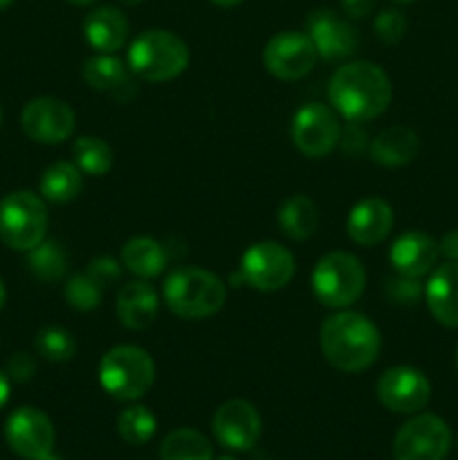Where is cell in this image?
I'll use <instances>...</instances> for the list:
<instances>
[{"label":"cell","instance_id":"cell-1","mask_svg":"<svg viewBox=\"0 0 458 460\" xmlns=\"http://www.w3.org/2000/svg\"><path fill=\"white\" fill-rule=\"evenodd\" d=\"M332 108L350 124L380 117L393 99L389 75L377 63L353 61L341 66L328 84Z\"/></svg>","mask_w":458,"mask_h":460},{"label":"cell","instance_id":"cell-2","mask_svg":"<svg viewBox=\"0 0 458 460\" xmlns=\"http://www.w3.org/2000/svg\"><path fill=\"white\" fill-rule=\"evenodd\" d=\"M319 344L323 358L332 368L344 373H362L375 364L382 349V337L366 314L341 310L321 323Z\"/></svg>","mask_w":458,"mask_h":460},{"label":"cell","instance_id":"cell-3","mask_svg":"<svg viewBox=\"0 0 458 460\" xmlns=\"http://www.w3.org/2000/svg\"><path fill=\"white\" fill-rule=\"evenodd\" d=\"M164 301L180 319H207L227 301V286L202 268H178L166 277Z\"/></svg>","mask_w":458,"mask_h":460},{"label":"cell","instance_id":"cell-4","mask_svg":"<svg viewBox=\"0 0 458 460\" xmlns=\"http://www.w3.org/2000/svg\"><path fill=\"white\" fill-rule=\"evenodd\" d=\"M189 66V48L169 30H146L130 43L128 67L144 81H171Z\"/></svg>","mask_w":458,"mask_h":460},{"label":"cell","instance_id":"cell-5","mask_svg":"<svg viewBox=\"0 0 458 460\" xmlns=\"http://www.w3.org/2000/svg\"><path fill=\"white\" fill-rule=\"evenodd\" d=\"M155 382V362L139 346H115L99 362V385L110 398L133 402Z\"/></svg>","mask_w":458,"mask_h":460},{"label":"cell","instance_id":"cell-6","mask_svg":"<svg viewBox=\"0 0 458 460\" xmlns=\"http://www.w3.org/2000/svg\"><path fill=\"white\" fill-rule=\"evenodd\" d=\"M313 292L326 308L346 310L362 296L366 272L357 256L348 252H330L321 256L313 270Z\"/></svg>","mask_w":458,"mask_h":460},{"label":"cell","instance_id":"cell-7","mask_svg":"<svg viewBox=\"0 0 458 460\" xmlns=\"http://www.w3.org/2000/svg\"><path fill=\"white\" fill-rule=\"evenodd\" d=\"M48 207L31 191H13L0 200V241L16 252H30L45 241Z\"/></svg>","mask_w":458,"mask_h":460},{"label":"cell","instance_id":"cell-8","mask_svg":"<svg viewBox=\"0 0 458 460\" xmlns=\"http://www.w3.org/2000/svg\"><path fill=\"white\" fill-rule=\"evenodd\" d=\"M452 447V431L443 418L420 413L398 429L393 438L395 460H445Z\"/></svg>","mask_w":458,"mask_h":460},{"label":"cell","instance_id":"cell-9","mask_svg":"<svg viewBox=\"0 0 458 460\" xmlns=\"http://www.w3.org/2000/svg\"><path fill=\"white\" fill-rule=\"evenodd\" d=\"M241 274L259 292H277L295 277V256L274 241L254 243L241 259Z\"/></svg>","mask_w":458,"mask_h":460},{"label":"cell","instance_id":"cell-10","mask_svg":"<svg viewBox=\"0 0 458 460\" xmlns=\"http://www.w3.org/2000/svg\"><path fill=\"white\" fill-rule=\"evenodd\" d=\"M341 139L335 108L326 103H305L292 119V142L305 157H326Z\"/></svg>","mask_w":458,"mask_h":460},{"label":"cell","instance_id":"cell-11","mask_svg":"<svg viewBox=\"0 0 458 460\" xmlns=\"http://www.w3.org/2000/svg\"><path fill=\"white\" fill-rule=\"evenodd\" d=\"M317 58V48L304 31H281L272 36L263 49L265 70L281 81H296L305 76Z\"/></svg>","mask_w":458,"mask_h":460},{"label":"cell","instance_id":"cell-12","mask_svg":"<svg viewBox=\"0 0 458 460\" xmlns=\"http://www.w3.org/2000/svg\"><path fill=\"white\" fill-rule=\"evenodd\" d=\"M4 440L21 458L40 460L54 449V425L40 409L21 407L7 418Z\"/></svg>","mask_w":458,"mask_h":460},{"label":"cell","instance_id":"cell-13","mask_svg":"<svg viewBox=\"0 0 458 460\" xmlns=\"http://www.w3.org/2000/svg\"><path fill=\"white\" fill-rule=\"evenodd\" d=\"M22 133L39 144H61L75 133V111L57 97H36L21 112Z\"/></svg>","mask_w":458,"mask_h":460},{"label":"cell","instance_id":"cell-14","mask_svg":"<svg viewBox=\"0 0 458 460\" xmlns=\"http://www.w3.org/2000/svg\"><path fill=\"white\" fill-rule=\"evenodd\" d=\"M377 400L393 413H418L429 404L431 382L413 367H393L377 380Z\"/></svg>","mask_w":458,"mask_h":460},{"label":"cell","instance_id":"cell-15","mask_svg":"<svg viewBox=\"0 0 458 460\" xmlns=\"http://www.w3.org/2000/svg\"><path fill=\"white\" fill-rule=\"evenodd\" d=\"M214 436L223 447L232 452H247L254 447L263 431L259 411L247 400H227L214 413Z\"/></svg>","mask_w":458,"mask_h":460},{"label":"cell","instance_id":"cell-16","mask_svg":"<svg viewBox=\"0 0 458 460\" xmlns=\"http://www.w3.org/2000/svg\"><path fill=\"white\" fill-rule=\"evenodd\" d=\"M305 34L314 43L319 57L326 61H341V58L353 57L359 43L353 25L330 9H314L313 13H308Z\"/></svg>","mask_w":458,"mask_h":460},{"label":"cell","instance_id":"cell-17","mask_svg":"<svg viewBox=\"0 0 458 460\" xmlns=\"http://www.w3.org/2000/svg\"><path fill=\"white\" fill-rule=\"evenodd\" d=\"M438 256V243L429 234L418 232V229L400 234L389 250V261L395 272L409 279H422L425 274L434 272Z\"/></svg>","mask_w":458,"mask_h":460},{"label":"cell","instance_id":"cell-18","mask_svg":"<svg viewBox=\"0 0 458 460\" xmlns=\"http://www.w3.org/2000/svg\"><path fill=\"white\" fill-rule=\"evenodd\" d=\"M393 229V209L384 198H364L350 209L346 232L353 243L362 247L380 245Z\"/></svg>","mask_w":458,"mask_h":460},{"label":"cell","instance_id":"cell-19","mask_svg":"<svg viewBox=\"0 0 458 460\" xmlns=\"http://www.w3.org/2000/svg\"><path fill=\"white\" fill-rule=\"evenodd\" d=\"M81 75L90 88L97 93H108L121 103L133 99L137 93L130 67L112 54H94V57L85 58Z\"/></svg>","mask_w":458,"mask_h":460},{"label":"cell","instance_id":"cell-20","mask_svg":"<svg viewBox=\"0 0 458 460\" xmlns=\"http://www.w3.org/2000/svg\"><path fill=\"white\" fill-rule=\"evenodd\" d=\"M115 310L121 326L130 328V331H144L157 319L160 296L146 279H139V281H130L121 288L117 295Z\"/></svg>","mask_w":458,"mask_h":460},{"label":"cell","instance_id":"cell-21","mask_svg":"<svg viewBox=\"0 0 458 460\" xmlns=\"http://www.w3.org/2000/svg\"><path fill=\"white\" fill-rule=\"evenodd\" d=\"M425 296L429 313L440 326L458 328V261L434 268Z\"/></svg>","mask_w":458,"mask_h":460},{"label":"cell","instance_id":"cell-22","mask_svg":"<svg viewBox=\"0 0 458 460\" xmlns=\"http://www.w3.org/2000/svg\"><path fill=\"white\" fill-rule=\"evenodd\" d=\"M128 18L117 7H97L85 16L84 36L97 54H115L128 39Z\"/></svg>","mask_w":458,"mask_h":460},{"label":"cell","instance_id":"cell-23","mask_svg":"<svg viewBox=\"0 0 458 460\" xmlns=\"http://www.w3.org/2000/svg\"><path fill=\"white\" fill-rule=\"evenodd\" d=\"M420 153V137L416 130L409 126H391L382 133L375 135L371 144V157L373 162L389 169H398V166L413 162Z\"/></svg>","mask_w":458,"mask_h":460},{"label":"cell","instance_id":"cell-24","mask_svg":"<svg viewBox=\"0 0 458 460\" xmlns=\"http://www.w3.org/2000/svg\"><path fill=\"white\" fill-rule=\"evenodd\" d=\"M278 229L290 241H308L319 227V209L308 196L295 193L281 202L277 214Z\"/></svg>","mask_w":458,"mask_h":460},{"label":"cell","instance_id":"cell-25","mask_svg":"<svg viewBox=\"0 0 458 460\" xmlns=\"http://www.w3.org/2000/svg\"><path fill=\"white\" fill-rule=\"evenodd\" d=\"M121 263L126 265L128 272L137 274L139 279H153L164 272L169 254H166L162 243L148 236H135L121 247Z\"/></svg>","mask_w":458,"mask_h":460},{"label":"cell","instance_id":"cell-26","mask_svg":"<svg viewBox=\"0 0 458 460\" xmlns=\"http://www.w3.org/2000/svg\"><path fill=\"white\" fill-rule=\"evenodd\" d=\"M84 189V173L75 162L58 160L45 169L40 178V196L43 200L54 202V205H66L72 202Z\"/></svg>","mask_w":458,"mask_h":460},{"label":"cell","instance_id":"cell-27","mask_svg":"<svg viewBox=\"0 0 458 460\" xmlns=\"http://www.w3.org/2000/svg\"><path fill=\"white\" fill-rule=\"evenodd\" d=\"M162 460H214V447L209 438L198 429H175L162 440L160 447Z\"/></svg>","mask_w":458,"mask_h":460},{"label":"cell","instance_id":"cell-28","mask_svg":"<svg viewBox=\"0 0 458 460\" xmlns=\"http://www.w3.org/2000/svg\"><path fill=\"white\" fill-rule=\"evenodd\" d=\"M27 268L39 281L57 283L66 277L67 254L57 241H40L34 250L27 252Z\"/></svg>","mask_w":458,"mask_h":460},{"label":"cell","instance_id":"cell-29","mask_svg":"<svg viewBox=\"0 0 458 460\" xmlns=\"http://www.w3.org/2000/svg\"><path fill=\"white\" fill-rule=\"evenodd\" d=\"M72 155H75V164L79 166L81 173L92 175V178H101L112 169V148L106 139L94 137V135H84L72 146Z\"/></svg>","mask_w":458,"mask_h":460},{"label":"cell","instance_id":"cell-30","mask_svg":"<svg viewBox=\"0 0 458 460\" xmlns=\"http://www.w3.org/2000/svg\"><path fill=\"white\" fill-rule=\"evenodd\" d=\"M117 431L128 445H146L157 431V418L142 404H130L117 418Z\"/></svg>","mask_w":458,"mask_h":460},{"label":"cell","instance_id":"cell-31","mask_svg":"<svg viewBox=\"0 0 458 460\" xmlns=\"http://www.w3.org/2000/svg\"><path fill=\"white\" fill-rule=\"evenodd\" d=\"M36 353L49 362H70L76 355V341L70 331L61 326H45L36 335Z\"/></svg>","mask_w":458,"mask_h":460},{"label":"cell","instance_id":"cell-32","mask_svg":"<svg viewBox=\"0 0 458 460\" xmlns=\"http://www.w3.org/2000/svg\"><path fill=\"white\" fill-rule=\"evenodd\" d=\"M63 295H66L67 305H72L75 310H81V313H88V310H94L101 304L103 288L92 277H88L84 272L67 279L66 288H63Z\"/></svg>","mask_w":458,"mask_h":460},{"label":"cell","instance_id":"cell-33","mask_svg":"<svg viewBox=\"0 0 458 460\" xmlns=\"http://www.w3.org/2000/svg\"><path fill=\"white\" fill-rule=\"evenodd\" d=\"M375 34L386 45L400 43L407 34V16L400 9H382L375 16Z\"/></svg>","mask_w":458,"mask_h":460},{"label":"cell","instance_id":"cell-34","mask_svg":"<svg viewBox=\"0 0 458 460\" xmlns=\"http://www.w3.org/2000/svg\"><path fill=\"white\" fill-rule=\"evenodd\" d=\"M384 290H386V296H389V299L398 305H413V304H418L422 296L420 281H418V279L402 277V274L389 279L384 286Z\"/></svg>","mask_w":458,"mask_h":460},{"label":"cell","instance_id":"cell-35","mask_svg":"<svg viewBox=\"0 0 458 460\" xmlns=\"http://www.w3.org/2000/svg\"><path fill=\"white\" fill-rule=\"evenodd\" d=\"M85 274L92 277L106 290L108 286H112V283H117L121 279V265L119 261L110 259V256H97V259L90 261Z\"/></svg>","mask_w":458,"mask_h":460},{"label":"cell","instance_id":"cell-36","mask_svg":"<svg viewBox=\"0 0 458 460\" xmlns=\"http://www.w3.org/2000/svg\"><path fill=\"white\" fill-rule=\"evenodd\" d=\"M36 373V359L30 353H16L7 362V377L13 382H30Z\"/></svg>","mask_w":458,"mask_h":460},{"label":"cell","instance_id":"cell-37","mask_svg":"<svg viewBox=\"0 0 458 460\" xmlns=\"http://www.w3.org/2000/svg\"><path fill=\"white\" fill-rule=\"evenodd\" d=\"M377 0H341V7L350 18H364L375 9Z\"/></svg>","mask_w":458,"mask_h":460},{"label":"cell","instance_id":"cell-38","mask_svg":"<svg viewBox=\"0 0 458 460\" xmlns=\"http://www.w3.org/2000/svg\"><path fill=\"white\" fill-rule=\"evenodd\" d=\"M440 245V254L447 256L449 261H458V229H452L449 234H445Z\"/></svg>","mask_w":458,"mask_h":460},{"label":"cell","instance_id":"cell-39","mask_svg":"<svg viewBox=\"0 0 458 460\" xmlns=\"http://www.w3.org/2000/svg\"><path fill=\"white\" fill-rule=\"evenodd\" d=\"M7 400H9V377L0 371V409L7 404Z\"/></svg>","mask_w":458,"mask_h":460},{"label":"cell","instance_id":"cell-40","mask_svg":"<svg viewBox=\"0 0 458 460\" xmlns=\"http://www.w3.org/2000/svg\"><path fill=\"white\" fill-rule=\"evenodd\" d=\"M209 3L218 4V7H236V4H241L242 0H209Z\"/></svg>","mask_w":458,"mask_h":460},{"label":"cell","instance_id":"cell-41","mask_svg":"<svg viewBox=\"0 0 458 460\" xmlns=\"http://www.w3.org/2000/svg\"><path fill=\"white\" fill-rule=\"evenodd\" d=\"M4 301H7V290H4V283H3V279H0V310H3Z\"/></svg>","mask_w":458,"mask_h":460},{"label":"cell","instance_id":"cell-42","mask_svg":"<svg viewBox=\"0 0 458 460\" xmlns=\"http://www.w3.org/2000/svg\"><path fill=\"white\" fill-rule=\"evenodd\" d=\"M67 3L76 4V7H88V4H94L97 0H67Z\"/></svg>","mask_w":458,"mask_h":460},{"label":"cell","instance_id":"cell-43","mask_svg":"<svg viewBox=\"0 0 458 460\" xmlns=\"http://www.w3.org/2000/svg\"><path fill=\"white\" fill-rule=\"evenodd\" d=\"M121 4H126V7H135V4H142L144 0H119Z\"/></svg>","mask_w":458,"mask_h":460},{"label":"cell","instance_id":"cell-44","mask_svg":"<svg viewBox=\"0 0 458 460\" xmlns=\"http://www.w3.org/2000/svg\"><path fill=\"white\" fill-rule=\"evenodd\" d=\"M13 0H0V9H4V7H9V4H12Z\"/></svg>","mask_w":458,"mask_h":460},{"label":"cell","instance_id":"cell-45","mask_svg":"<svg viewBox=\"0 0 458 460\" xmlns=\"http://www.w3.org/2000/svg\"><path fill=\"white\" fill-rule=\"evenodd\" d=\"M393 3H400V4H404V3H413V0H393Z\"/></svg>","mask_w":458,"mask_h":460},{"label":"cell","instance_id":"cell-46","mask_svg":"<svg viewBox=\"0 0 458 460\" xmlns=\"http://www.w3.org/2000/svg\"><path fill=\"white\" fill-rule=\"evenodd\" d=\"M218 460H236V458H232V456H223V458H218Z\"/></svg>","mask_w":458,"mask_h":460},{"label":"cell","instance_id":"cell-47","mask_svg":"<svg viewBox=\"0 0 458 460\" xmlns=\"http://www.w3.org/2000/svg\"><path fill=\"white\" fill-rule=\"evenodd\" d=\"M456 367H458V346H456Z\"/></svg>","mask_w":458,"mask_h":460},{"label":"cell","instance_id":"cell-48","mask_svg":"<svg viewBox=\"0 0 458 460\" xmlns=\"http://www.w3.org/2000/svg\"><path fill=\"white\" fill-rule=\"evenodd\" d=\"M0 119H3V112H0Z\"/></svg>","mask_w":458,"mask_h":460}]
</instances>
